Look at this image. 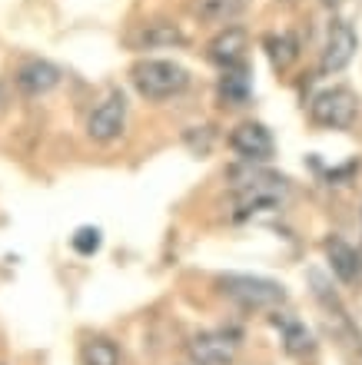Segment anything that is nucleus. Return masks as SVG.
<instances>
[{
  "label": "nucleus",
  "mask_w": 362,
  "mask_h": 365,
  "mask_svg": "<svg viewBox=\"0 0 362 365\" xmlns=\"http://www.w3.org/2000/svg\"><path fill=\"white\" fill-rule=\"evenodd\" d=\"M130 80H134L136 93L144 96V100H150V103L180 96L183 90L190 87L186 67L173 63V60H136L134 70H130Z\"/></svg>",
  "instance_id": "obj_1"
},
{
  "label": "nucleus",
  "mask_w": 362,
  "mask_h": 365,
  "mask_svg": "<svg viewBox=\"0 0 362 365\" xmlns=\"http://www.w3.org/2000/svg\"><path fill=\"white\" fill-rule=\"evenodd\" d=\"M219 292L243 309H279L286 302V289L259 276H219Z\"/></svg>",
  "instance_id": "obj_2"
},
{
  "label": "nucleus",
  "mask_w": 362,
  "mask_h": 365,
  "mask_svg": "<svg viewBox=\"0 0 362 365\" xmlns=\"http://www.w3.org/2000/svg\"><path fill=\"white\" fill-rule=\"evenodd\" d=\"M356 110H359V100H356V93L349 87L323 90V93L309 103L313 123L326 126V130H346V126H353Z\"/></svg>",
  "instance_id": "obj_3"
},
{
  "label": "nucleus",
  "mask_w": 362,
  "mask_h": 365,
  "mask_svg": "<svg viewBox=\"0 0 362 365\" xmlns=\"http://www.w3.org/2000/svg\"><path fill=\"white\" fill-rule=\"evenodd\" d=\"M124 126H126V96L120 90H110L86 116V136L94 143H114L116 136L124 133Z\"/></svg>",
  "instance_id": "obj_4"
},
{
  "label": "nucleus",
  "mask_w": 362,
  "mask_h": 365,
  "mask_svg": "<svg viewBox=\"0 0 362 365\" xmlns=\"http://www.w3.org/2000/svg\"><path fill=\"white\" fill-rule=\"evenodd\" d=\"M229 146H233V153L239 160H246V163H269L273 153H276V140L269 133L263 123L256 120H246V123H239L233 133H229Z\"/></svg>",
  "instance_id": "obj_5"
},
{
  "label": "nucleus",
  "mask_w": 362,
  "mask_h": 365,
  "mask_svg": "<svg viewBox=\"0 0 362 365\" xmlns=\"http://www.w3.org/2000/svg\"><path fill=\"white\" fill-rule=\"evenodd\" d=\"M239 352L236 332H200L186 342V356L193 365H229Z\"/></svg>",
  "instance_id": "obj_6"
},
{
  "label": "nucleus",
  "mask_w": 362,
  "mask_h": 365,
  "mask_svg": "<svg viewBox=\"0 0 362 365\" xmlns=\"http://www.w3.org/2000/svg\"><path fill=\"white\" fill-rule=\"evenodd\" d=\"M356 47H359L356 30L349 27L346 20L333 24V27H329V37H326V47H323V63H319L323 73H339V70L349 67L356 57Z\"/></svg>",
  "instance_id": "obj_7"
},
{
  "label": "nucleus",
  "mask_w": 362,
  "mask_h": 365,
  "mask_svg": "<svg viewBox=\"0 0 362 365\" xmlns=\"http://www.w3.org/2000/svg\"><path fill=\"white\" fill-rule=\"evenodd\" d=\"M246 50H249V34L243 27H236V24H226V27L210 40L206 57H210L216 67L229 70V67H239V63L246 60Z\"/></svg>",
  "instance_id": "obj_8"
},
{
  "label": "nucleus",
  "mask_w": 362,
  "mask_h": 365,
  "mask_svg": "<svg viewBox=\"0 0 362 365\" xmlns=\"http://www.w3.org/2000/svg\"><path fill=\"white\" fill-rule=\"evenodd\" d=\"M14 83L24 96H47L50 90L60 87V70L50 60H27V63H20Z\"/></svg>",
  "instance_id": "obj_9"
},
{
  "label": "nucleus",
  "mask_w": 362,
  "mask_h": 365,
  "mask_svg": "<svg viewBox=\"0 0 362 365\" xmlns=\"http://www.w3.org/2000/svg\"><path fill=\"white\" fill-rule=\"evenodd\" d=\"M269 322H273V329L279 332L283 349H286L289 356H309V352H313V336H309V329H306L296 316L279 312V309H276V312L269 316Z\"/></svg>",
  "instance_id": "obj_10"
},
{
  "label": "nucleus",
  "mask_w": 362,
  "mask_h": 365,
  "mask_svg": "<svg viewBox=\"0 0 362 365\" xmlns=\"http://www.w3.org/2000/svg\"><path fill=\"white\" fill-rule=\"evenodd\" d=\"M253 93V80H249V70L239 63V67L223 70V77L216 83V96L223 106H243Z\"/></svg>",
  "instance_id": "obj_11"
},
{
  "label": "nucleus",
  "mask_w": 362,
  "mask_h": 365,
  "mask_svg": "<svg viewBox=\"0 0 362 365\" xmlns=\"http://www.w3.org/2000/svg\"><path fill=\"white\" fill-rule=\"evenodd\" d=\"M326 259H329V269L343 279V282H356V279H359V272H362L359 256H356V250L346 240L329 236V240H326Z\"/></svg>",
  "instance_id": "obj_12"
},
{
  "label": "nucleus",
  "mask_w": 362,
  "mask_h": 365,
  "mask_svg": "<svg viewBox=\"0 0 362 365\" xmlns=\"http://www.w3.org/2000/svg\"><path fill=\"white\" fill-rule=\"evenodd\" d=\"M246 10V0H193V17L200 24H219L226 27Z\"/></svg>",
  "instance_id": "obj_13"
},
{
  "label": "nucleus",
  "mask_w": 362,
  "mask_h": 365,
  "mask_svg": "<svg viewBox=\"0 0 362 365\" xmlns=\"http://www.w3.org/2000/svg\"><path fill=\"white\" fill-rule=\"evenodd\" d=\"M180 43H186V37H183V30L173 20H150L140 30V47H146V50L180 47Z\"/></svg>",
  "instance_id": "obj_14"
},
{
  "label": "nucleus",
  "mask_w": 362,
  "mask_h": 365,
  "mask_svg": "<svg viewBox=\"0 0 362 365\" xmlns=\"http://www.w3.org/2000/svg\"><path fill=\"white\" fill-rule=\"evenodd\" d=\"M266 53L269 60H273V67L276 70H289L296 63V57H299V43H296L293 34H269L266 37Z\"/></svg>",
  "instance_id": "obj_15"
},
{
  "label": "nucleus",
  "mask_w": 362,
  "mask_h": 365,
  "mask_svg": "<svg viewBox=\"0 0 362 365\" xmlns=\"http://www.w3.org/2000/svg\"><path fill=\"white\" fill-rule=\"evenodd\" d=\"M120 362H124V356H120L114 339L94 336L84 342V365H120Z\"/></svg>",
  "instance_id": "obj_16"
},
{
  "label": "nucleus",
  "mask_w": 362,
  "mask_h": 365,
  "mask_svg": "<svg viewBox=\"0 0 362 365\" xmlns=\"http://www.w3.org/2000/svg\"><path fill=\"white\" fill-rule=\"evenodd\" d=\"M183 140H186V146H190V153L206 156L213 150V140H216V133H213V126H190V130L183 133Z\"/></svg>",
  "instance_id": "obj_17"
},
{
  "label": "nucleus",
  "mask_w": 362,
  "mask_h": 365,
  "mask_svg": "<svg viewBox=\"0 0 362 365\" xmlns=\"http://www.w3.org/2000/svg\"><path fill=\"white\" fill-rule=\"evenodd\" d=\"M70 242H74V250L80 252V256H94V252L100 250V242H104V232L96 230V226H80Z\"/></svg>",
  "instance_id": "obj_18"
},
{
  "label": "nucleus",
  "mask_w": 362,
  "mask_h": 365,
  "mask_svg": "<svg viewBox=\"0 0 362 365\" xmlns=\"http://www.w3.org/2000/svg\"><path fill=\"white\" fill-rule=\"evenodd\" d=\"M0 110H4V96H0Z\"/></svg>",
  "instance_id": "obj_19"
}]
</instances>
